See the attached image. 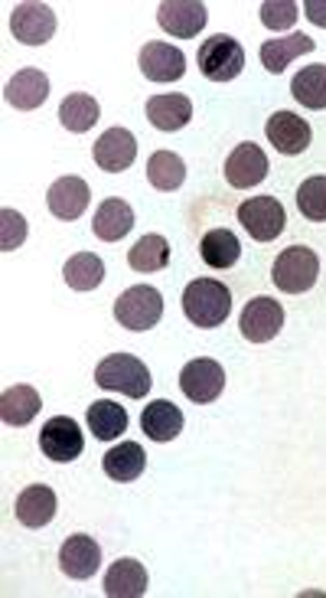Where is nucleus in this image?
I'll return each mask as SVG.
<instances>
[{
  "mask_svg": "<svg viewBox=\"0 0 326 598\" xmlns=\"http://www.w3.org/2000/svg\"><path fill=\"white\" fill-rule=\"evenodd\" d=\"M183 314L189 324L203 331L222 328L226 318L232 314V291L216 278H196L183 291Z\"/></svg>",
  "mask_w": 326,
  "mask_h": 598,
  "instance_id": "1",
  "label": "nucleus"
},
{
  "mask_svg": "<svg viewBox=\"0 0 326 598\" xmlns=\"http://www.w3.org/2000/svg\"><path fill=\"white\" fill-rule=\"evenodd\" d=\"M95 383L108 393H121L128 399H144L151 393V370L144 360L131 353H111L95 366Z\"/></svg>",
  "mask_w": 326,
  "mask_h": 598,
  "instance_id": "2",
  "label": "nucleus"
},
{
  "mask_svg": "<svg viewBox=\"0 0 326 598\" xmlns=\"http://www.w3.org/2000/svg\"><path fill=\"white\" fill-rule=\"evenodd\" d=\"M317 275H320V258L314 249L307 246H291L284 249L281 256L274 258V285L284 291V295H304L317 285Z\"/></svg>",
  "mask_w": 326,
  "mask_h": 598,
  "instance_id": "3",
  "label": "nucleus"
},
{
  "mask_svg": "<svg viewBox=\"0 0 326 598\" xmlns=\"http://www.w3.org/2000/svg\"><path fill=\"white\" fill-rule=\"evenodd\" d=\"M199 70H203V76L206 79H213V83H232L236 76H242L244 70V50L239 40H232V36H226V33H219V36H209V40H203V46H199Z\"/></svg>",
  "mask_w": 326,
  "mask_h": 598,
  "instance_id": "4",
  "label": "nucleus"
},
{
  "mask_svg": "<svg viewBox=\"0 0 326 598\" xmlns=\"http://www.w3.org/2000/svg\"><path fill=\"white\" fill-rule=\"evenodd\" d=\"M115 318L128 331H151L163 318V298L151 285H134L115 301Z\"/></svg>",
  "mask_w": 326,
  "mask_h": 598,
  "instance_id": "5",
  "label": "nucleus"
},
{
  "mask_svg": "<svg viewBox=\"0 0 326 598\" xmlns=\"http://www.w3.org/2000/svg\"><path fill=\"white\" fill-rule=\"evenodd\" d=\"M180 389L189 403L196 406H206V403H216L226 389V373L216 360L209 356H199V360H189L180 373Z\"/></svg>",
  "mask_w": 326,
  "mask_h": 598,
  "instance_id": "6",
  "label": "nucleus"
},
{
  "mask_svg": "<svg viewBox=\"0 0 326 598\" xmlns=\"http://www.w3.org/2000/svg\"><path fill=\"white\" fill-rule=\"evenodd\" d=\"M239 223L254 243H271L284 233V206L274 196H251L239 206Z\"/></svg>",
  "mask_w": 326,
  "mask_h": 598,
  "instance_id": "7",
  "label": "nucleus"
},
{
  "mask_svg": "<svg viewBox=\"0 0 326 598\" xmlns=\"http://www.w3.org/2000/svg\"><path fill=\"white\" fill-rule=\"evenodd\" d=\"M10 33H13V40H20L23 46H43V43H50L53 33H56V13H53V7L33 3V0L17 3L13 13H10Z\"/></svg>",
  "mask_w": 326,
  "mask_h": 598,
  "instance_id": "8",
  "label": "nucleus"
},
{
  "mask_svg": "<svg viewBox=\"0 0 326 598\" xmlns=\"http://www.w3.org/2000/svg\"><path fill=\"white\" fill-rule=\"evenodd\" d=\"M239 328H242L244 341H274V338L281 334V328H284V308H281L274 298H264V295H261V298H251V301L244 305Z\"/></svg>",
  "mask_w": 326,
  "mask_h": 598,
  "instance_id": "9",
  "label": "nucleus"
},
{
  "mask_svg": "<svg viewBox=\"0 0 326 598\" xmlns=\"http://www.w3.org/2000/svg\"><path fill=\"white\" fill-rule=\"evenodd\" d=\"M40 448L50 461H59V464H69L76 461L85 448V438H82V428L76 419L69 416H56L50 419L43 431H40Z\"/></svg>",
  "mask_w": 326,
  "mask_h": 598,
  "instance_id": "10",
  "label": "nucleus"
},
{
  "mask_svg": "<svg viewBox=\"0 0 326 598\" xmlns=\"http://www.w3.org/2000/svg\"><path fill=\"white\" fill-rule=\"evenodd\" d=\"M264 135L274 145V151H281L287 158L304 154L311 148V125L294 111H274L264 125Z\"/></svg>",
  "mask_w": 326,
  "mask_h": 598,
  "instance_id": "11",
  "label": "nucleus"
},
{
  "mask_svg": "<svg viewBox=\"0 0 326 598\" xmlns=\"http://www.w3.org/2000/svg\"><path fill=\"white\" fill-rule=\"evenodd\" d=\"M209 13L196 0H163L157 7V23L176 40H193L206 26Z\"/></svg>",
  "mask_w": 326,
  "mask_h": 598,
  "instance_id": "12",
  "label": "nucleus"
},
{
  "mask_svg": "<svg viewBox=\"0 0 326 598\" xmlns=\"http://www.w3.org/2000/svg\"><path fill=\"white\" fill-rule=\"evenodd\" d=\"M138 158V138L128 128H108L95 141V164L108 173L128 171Z\"/></svg>",
  "mask_w": 326,
  "mask_h": 598,
  "instance_id": "13",
  "label": "nucleus"
},
{
  "mask_svg": "<svg viewBox=\"0 0 326 598\" xmlns=\"http://www.w3.org/2000/svg\"><path fill=\"white\" fill-rule=\"evenodd\" d=\"M138 63H141L144 79H151V83H176V79H183V73H186V56H183V50H180V46H170V43H144Z\"/></svg>",
  "mask_w": 326,
  "mask_h": 598,
  "instance_id": "14",
  "label": "nucleus"
},
{
  "mask_svg": "<svg viewBox=\"0 0 326 598\" xmlns=\"http://www.w3.org/2000/svg\"><path fill=\"white\" fill-rule=\"evenodd\" d=\"M59 566L69 579H91L101 566V546L85 536V533H76L63 543L59 549Z\"/></svg>",
  "mask_w": 326,
  "mask_h": 598,
  "instance_id": "15",
  "label": "nucleus"
},
{
  "mask_svg": "<svg viewBox=\"0 0 326 598\" xmlns=\"http://www.w3.org/2000/svg\"><path fill=\"white\" fill-rule=\"evenodd\" d=\"M268 177V158L258 145H239L229 158H226V180L236 186V190H248V186H258L261 180Z\"/></svg>",
  "mask_w": 326,
  "mask_h": 598,
  "instance_id": "16",
  "label": "nucleus"
},
{
  "mask_svg": "<svg viewBox=\"0 0 326 598\" xmlns=\"http://www.w3.org/2000/svg\"><path fill=\"white\" fill-rule=\"evenodd\" d=\"M88 183L82 177H59L50 193H46V203H50V213L56 220H79L82 213L88 210Z\"/></svg>",
  "mask_w": 326,
  "mask_h": 598,
  "instance_id": "17",
  "label": "nucleus"
},
{
  "mask_svg": "<svg viewBox=\"0 0 326 598\" xmlns=\"http://www.w3.org/2000/svg\"><path fill=\"white\" fill-rule=\"evenodd\" d=\"M13 511H17V520H20L23 526L40 530V526H46V523L56 516V511H59V501H56L53 488H46V484H33V488H26V491L17 498Z\"/></svg>",
  "mask_w": 326,
  "mask_h": 598,
  "instance_id": "18",
  "label": "nucleus"
},
{
  "mask_svg": "<svg viewBox=\"0 0 326 598\" xmlns=\"http://www.w3.org/2000/svg\"><path fill=\"white\" fill-rule=\"evenodd\" d=\"M101 468L111 481L118 484H128V481H138L148 468V451L138 445V441H121L118 448H111L105 458H101Z\"/></svg>",
  "mask_w": 326,
  "mask_h": 598,
  "instance_id": "19",
  "label": "nucleus"
},
{
  "mask_svg": "<svg viewBox=\"0 0 326 598\" xmlns=\"http://www.w3.org/2000/svg\"><path fill=\"white\" fill-rule=\"evenodd\" d=\"M105 596L108 598H141L148 596V569L138 559H118L105 573Z\"/></svg>",
  "mask_w": 326,
  "mask_h": 598,
  "instance_id": "20",
  "label": "nucleus"
},
{
  "mask_svg": "<svg viewBox=\"0 0 326 598\" xmlns=\"http://www.w3.org/2000/svg\"><path fill=\"white\" fill-rule=\"evenodd\" d=\"M3 98H7L13 108H20V111H33V108H40V105L50 98V79H46V73H40V70H23V73H17V76L7 83Z\"/></svg>",
  "mask_w": 326,
  "mask_h": 598,
  "instance_id": "21",
  "label": "nucleus"
},
{
  "mask_svg": "<svg viewBox=\"0 0 326 598\" xmlns=\"http://www.w3.org/2000/svg\"><path fill=\"white\" fill-rule=\"evenodd\" d=\"M91 229H95V236L101 243H118V239H124L134 229V210L124 200H105L95 210Z\"/></svg>",
  "mask_w": 326,
  "mask_h": 598,
  "instance_id": "22",
  "label": "nucleus"
},
{
  "mask_svg": "<svg viewBox=\"0 0 326 598\" xmlns=\"http://www.w3.org/2000/svg\"><path fill=\"white\" fill-rule=\"evenodd\" d=\"M148 118L157 131H180L193 118V102L186 95H151L148 98Z\"/></svg>",
  "mask_w": 326,
  "mask_h": 598,
  "instance_id": "23",
  "label": "nucleus"
},
{
  "mask_svg": "<svg viewBox=\"0 0 326 598\" xmlns=\"http://www.w3.org/2000/svg\"><path fill=\"white\" fill-rule=\"evenodd\" d=\"M314 40L307 36V33H291V36H281V40H268L264 46H261V66L268 70V73H284L297 56H304V53H314Z\"/></svg>",
  "mask_w": 326,
  "mask_h": 598,
  "instance_id": "24",
  "label": "nucleus"
},
{
  "mask_svg": "<svg viewBox=\"0 0 326 598\" xmlns=\"http://www.w3.org/2000/svg\"><path fill=\"white\" fill-rule=\"evenodd\" d=\"M141 428L151 441H173L183 431V413L170 399H154L141 413Z\"/></svg>",
  "mask_w": 326,
  "mask_h": 598,
  "instance_id": "25",
  "label": "nucleus"
},
{
  "mask_svg": "<svg viewBox=\"0 0 326 598\" xmlns=\"http://www.w3.org/2000/svg\"><path fill=\"white\" fill-rule=\"evenodd\" d=\"M40 409H43V403H40V393L33 386H10L0 396V419H3V426H26V423L36 419Z\"/></svg>",
  "mask_w": 326,
  "mask_h": 598,
  "instance_id": "26",
  "label": "nucleus"
},
{
  "mask_svg": "<svg viewBox=\"0 0 326 598\" xmlns=\"http://www.w3.org/2000/svg\"><path fill=\"white\" fill-rule=\"evenodd\" d=\"M199 256L209 268H232L242 258V243L232 229H209L199 243Z\"/></svg>",
  "mask_w": 326,
  "mask_h": 598,
  "instance_id": "27",
  "label": "nucleus"
},
{
  "mask_svg": "<svg viewBox=\"0 0 326 598\" xmlns=\"http://www.w3.org/2000/svg\"><path fill=\"white\" fill-rule=\"evenodd\" d=\"M88 431L98 438V441H115L118 435L128 431V413L124 406L111 403V399H98L88 406Z\"/></svg>",
  "mask_w": 326,
  "mask_h": 598,
  "instance_id": "28",
  "label": "nucleus"
},
{
  "mask_svg": "<svg viewBox=\"0 0 326 598\" xmlns=\"http://www.w3.org/2000/svg\"><path fill=\"white\" fill-rule=\"evenodd\" d=\"M59 121H63V128L73 131V135L91 131L95 121H98V102H95L91 95H85V92L66 95L63 105H59Z\"/></svg>",
  "mask_w": 326,
  "mask_h": 598,
  "instance_id": "29",
  "label": "nucleus"
},
{
  "mask_svg": "<svg viewBox=\"0 0 326 598\" xmlns=\"http://www.w3.org/2000/svg\"><path fill=\"white\" fill-rule=\"evenodd\" d=\"M63 278H66V285L73 291H95L105 281V261L95 253H79V256H73L66 261Z\"/></svg>",
  "mask_w": 326,
  "mask_h": 598,
  "instance_id": "30",
  "label": "nucleus"
},
{
  "mask_svg": "<svg viewBox=\"0 0 326 598\" xmlns=\"http://www.w3.org/2000/svg\"><path fill=\"white\" fill-rule=\"evenodd\" d=\"M291 95L304 105V108H314L320 111L326 108V66L317 63V66H307L294 76L291 83Z\"/></svg>",
  "mask_w": 326,
  "mask_h": 598,
  "instance_id": "31",
  "label": "nucleus"
},
{
  "mask_svg": "<svg viewBox=\"0 0 326 598\" xmlns=\"http://www.w3.org/2000/svg\"><path fill=\"white\" fill-rule=\"evenodd\" d=\"M148 180H151V186H157L161 193L180 190L183 180H186V164H183V158L173 154V151H157V154H151V161H148Z\"/></svg>",
  "mask_w": 326,
  "mask_h": 598,
  "instance_id": "32",
  "label": "nucleus"
},
{
  "mask_svg": "<svg viewBox=\"0 0 326 598\" xmlns=\"http://www.w3.org/2000/svg\"><path fill=\"white\" fill-rule=\"evenodd\" d=\"M166 261H170V243L163 236H144L128 253V265L134 271H161L166 268Z\"/></svg>",
  "mask_w": 326,
  "mask_h": 598,
  "instance_id": "33",
  "label": "nucleus"
},
{
  "mask_svg": "<svg viewBox=\"0 0 326 598\" xmlns=\"http://www.w3.org/2000/svg\"><path fill=\"white\" fill-rule=\"evenodd\" d=\"M297 210L311 223H326V177H311L297 190Z\"/></svg>",
  "mask_w": 326,
  "mask_h": 598,
  "instance_id": "34",
  "label": "nucleus"
},
{
  "mask_svg": "<svg viewBox=\"0 0 326 598\" xmlns=\"http://www.w3.org/2000/svg\"><path fill=\"white\" fill-rule=\"evenodd\" d=\"M261 23L268 30H274V33L294 26L297 23V3H291V0H264L261 3Z\"/></svg>",
  "mask_w": 326,
  "mask_h": 598,
  "instance_id": "35",
  "label": "nucleus"
},
{
  "mask_svg": "<svg viewBox=\"0 0 326 598\" xmlns=\"http://www.w3.org/2000/svg\"><path fill=\"white\" fill-rule=\"evenodd\" d=\"M23 239H26V223H23V216L13 213V210H3V213H0V253L20 249Z\"/></svg>",
  "mask_w": 326,
  "mask_h": 598,
  "instance_id": "36",
  "label": "nucleus"
},
{
  "mask_svg": "<svg viewBox=\"0 0 326 598\" xmlns=\"http://www.w3.org/2000/svg\"><path fill=\"white\" fill-rule=\"evenodd\" d=\"M304 13L311 17V23H317V26H324L326 30V3L324 0H307V3H304Z\"/></svg>",
  "mask_w": 326,
  "mask_h": 598,
  "instance_id": "37",
  "label": "nucleus"
}]
</instances>
